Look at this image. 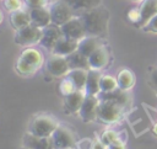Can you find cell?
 I'll list each match as a JSON object with an SVG mask.
<instances>
[{"label": "cell", "mask_w": 157, "mask_h": 149, "mask_svg": "<svg viewBox=\"0 0 157 149\" xmlns=\"http://www.w3.org/2000/svg\"><path fill=\"white\" fill-rule=\"evenodd\" d=\"M86 34L92 37H105L108 33V22H109V11L99 5L97 7H93L91 10H87L78 15Z\"/></svg>", "instance_id": "cell-1"}, {"label": "cell", "mask_w": 157, "mask_h": 149, "mask_svg": "<svg viewBox=\"0 0 157 149\" xmlns=\"http://www.w3.org/2000/svg\"><path fill=\"white\" fill-rule=\"evenodd\" d=\"M44 63L45 62L42 52H39L36 48L27 47L18 55L15 64V69L22 76H31L36 74Z\"/></svg>", "instance_id": "cell-2"}, {"label": "cell", "mask_w": 157, "mask_h": 149, "mask_svg": "<svg viewBox=\"0 0 157 149\" xmlns=\"http://www.w3.org/2000/svg\"><path fill=\"white\" fill-rule=\"evenodd\" d=\"M58 126H59V121L53 115L40 113L32 118L27 132L37 137L50 138V135L54 133Z\"/></svg>", "instance_id": "cell-3"}, {"label": "cell", "mask_w": 157, "mask_h": 149, "mask_svg": "<svg viewBox=\"0 0 157 149\" xmlns=\"http://www.w3.org/2000/svg\"><path fill=\"white\" fill-rule=\"evenodd\" d=\"M125 107L113 100H99L97 108V121L102 123H114L121 117Z\"/></svg>", "instance_id": "cell-4"}, {"label": "cell", "mask_w": 157, "mask_h": 149, "mask_svg": "<svg viewBox=\"0 0 157 149\" xmlns=\"http://www.w3.org/2000/svg\"><path fill=\"white\" fill-rule=\"evenodd\" d=\"M42 36H43V28H39L31 23L21 30H17L13 36V41L18 46L31 47L33 44L39 43L42 39Z\"/></svg>", "instance_id": "cell-5"}, {"label": "cell", "mask_w": 157, "mask_h": 149, "mask_svg": "<svg viewBox=\"0 0 157 149\" xmlns=\"http://www.w3.org/2000/svg\"><path fill=\"white\" fill-rule=\"evenodd\" d=\"M52 23L56 26H63L67 21H70L72 17H75V11L64 1V0H55L49 6Z\"/></svg>", "instance_id": "cell-6"}, {"label": "cell", "mask_w": 157, "mask_h": 149, "mask_svg": "<svg viewBox=\"0 0 157 149\" xmlns=\"http://www.w3.org/2000/svg\"><path fill=\"white\" fill-rule=\"evenodd\" d=\"M52 143L54 149H67L74 148L76 144V135L75 133L66 126L59 124L54 133L50 135Z\"/></svg>", "instance_id": "cell-7"}, {"label": "cell", "mask_w": 157, "mask_h": 149, "mask_svg": "<svg viewBox=\"0 0 157 149\" xmlns=\"http://www.w3.org/2000/svg\"><path fill=\"white\" fill-rule=\"evenodd\" d=\"M60 30H61V33L64 37L74 39V41H78V42L87 36L80 16L72 17L70 21H67L66 23L60 26Z\"/></svg>", "instance_id": "cell-8"}, {"label": "cell", "mask_w": 157, "mask_h": 149, "mask_svg": "<svg viewBox=\"0 0 157 149\" xmlns=\"http://www.w3.org/2000/svg\"><path fill=\"white\" fill-rule=\"evenodd\" d=\"M45 70L53 76L64 78L70 71V68H69V64L65 57L52 54L45 60Z\"/></svg>", "instance_id": "cell-9"}, {"label": "cell", "mask_w": 157, "mask_h": 149, "mask_svg": "<svg viewBox=\"0 0 157 149\" xmlns=\"http://www.w3.org/2000/svg\"><path fill=\"white\" fill-rule=\"evenodd\" d=\"M98 103H99V99L97 96L93 95H86L83 103L78 111V116L80 118L85 122H92L97 119V108H98Z\"/></svg>", "instance_id": "cell-10"}, {"label": "cell", "mask_w": 157, "mask_h": 149, "mask_svg": "<svg viewBox=\"0 0 157 149\" xmlns=\"http://www.w3.org/2000/svg\"><path fill=\"white\" fill-rule=\"evenodd\" d=\"M86 97V92L83 90H75L67 96H64L63 100V110L66 115H74L78 113L83 100Z\"/></svg>", "instance_id": "cell-11"}, {"label": "cell", "mask_w": 157, "mask_h": 149, "mask_svg": "<svg viewBox=\"0 0 157 149\" xmlns=\"http://www.w3.org/2000/svg\"><path fill=\"white\" fill-rule=\"evenodd\" d=\"M61 37H63V33H61L60 27L54 23H50L49 26L43 28V36H42L39 44L48 50H53L55 44L59 42Z\"/></svg>", "instance_id": "cell-12"}, {"label": "cell", "mask_w": 157, "mask_h": 149, "mask_svg": "<svg viewBox=\"0 0 157 149\" xmlns=\"http://www.w3.org/2000/svg\"><path fill=\"white\" fill-rule=\"evenodd\" d=\"M88 63H90V69L99 70V71L104 69L109 63V52L107 47L102 46L97 50H94L88 57Z\"/></svg>", "instance_id": "cell-13"}, {"label": "cell", "mask_w": 157, "mask_h": 149, "mask_svg": "<svg viewBox=\"0 0 157 149\" xmlns=\"http://www.w3.org/2000/svg\"><path fill=\"white\" fill-rule=\"evenodd\" d=\"M29 17H31V23L39 28H44L52 23L50 11H49V7L47 6L29 9Z\"/></svg>", "instance_id": "cell-14"}, {"label": "cell", "mask_w": 157, "mask_h": 149, "mask_svg": "<svg viewBox=\"0 0 157 149\" xmlns=\"http://www.w3.org/2000/svg\"><path fill=\"white\" fill-rule=\"evenodd\" d=\"M139 11H140V21L136 26L144 28L148 23V21L155 15H157V0H142Z\"/></svg>", "instance_id": "cell-15"}, {"label": "cell", "mask_w": 157, "mask_h": 149, "mask_svg": "<svg viewBox=\"0 0 157 149\" xmlns=\"http://www.w3.org/2000/svg\"><path fill=\"white\" fill-rule=\"evenodd\" d=\"M22 147L29 149H54L52 139L44 137H37L31 133H26L22 139Z\"/></svg>", "instance_id": "cell-16"}, {"label": "cell", "mask_w": 157, "mask_h": 149, "mask_svg": "<svg viewBox=\"0 0 157 149\" xmlns=\"http://www.w3.org/2000/svg\"><path fill=\"white\" fill-rule=\"evenodd\" d=\"M77 48H78V41H74V39H70L63 36L59 39V42L55 44L52 53L56 55H61V57H67L69 54L77 50Z\"/></svg>", "instance_id": "cell-17"}, {"label": "cell", "mask_w": 157, "mask_h": 149, "mask_svg": "<svg viewBox=\"0 0 157 149\" xmlns=\"http://www.w3.org/2000/svg\"><path fill=\"white\" fill-rule=\"evenodd\" d=\"M102 46H103V43H102L101 38H98V37H92V36H86L85 38H82V39L78 42V48H77V50L88 58L94 50H97V49H98L99 47H102Z\"/></svg>", "instance_id": "cell-18"}, {"label": "cell", "mask_w": 157, "mask_h": 149, "mask_svg": "<svg viewBox=\"0 0 157 149\" xmlns=\"http://www.w3.org/2000/svg\"><path fill=\"white\" fill-rule=\"evenodd\" d=\"M102 74L99 70H93L90 69L87 73V80H86V86H85V92L86 95H93L97 96L101 92L99 89V81H101Z\"/></svg>", "instance_id": "cell-19"}, {"label": "cell", "mask_w": 157, "mask_h": 149, "mask_svg": "<svg viewBox=\"0 0 157 149\" xmlns=\"http://www.w3.org/2000/svg\"><path fill=\"white\" fill-rule=\"evenodd\" d=\"M10 23L11 26L17 31L21 30L28 25H31V17H29V11L21 9L17 11H13L10 14Z\"/></svg>", "instance_id": "cell-20"}, {"label": "cell", "mask_w": 157, "mask_h": 149, "mask_svg": "<svg viewBox=\"0 0 157 149\" xmlns=\"http://www.w3.org/2000/svg\"><path fill=\"white\" fill-rule=\"evenodd\" d=\"M69 64L70 70H75V69H82V70H90V63H88V58L86 55H83L82 53H80L78 50H75L74 53L69 54L67 57H65Z\"/></svg>", "instance_id": "cell-21"}, {"label": "cell", "mask_w": 157, "mask_h": 149, "mask_svg": "<svg viewBox=\"0 0 157 149\" xmlns=\"http://www.w3.org/2000/svg\"><path fill=\"white\" fill-rule=\"evenodd\" d=\"M74 11L76 12H85L87 10H91L93 7H97L101 5L102 0H64Z\"/></svg>", "instance_id": "cell-22"}, {"label": "cell", "mask_w": 157, "mask_h": 149, "mask_svg": "<svg viewBox=\"0 0 157 149\" xmlns=\"http://www.w3.org/2000/svg\"><path fill=\"white\" fill-rule=\"evenodd\" d=\"M117 81H118V87L119 89H121L124 91H128L135 85V76L130 70L121 69L119 71L118 76H117Z\"/></svg>", "instance_id": "cell-23"}, {"label": "cell", "mask_w": 157, "mask_h": 149, "mask_svg": "<svg viewBox=\"0 0 157 149\" xmlns=\"http://www.w3.org/2000/svg\"><path fill=\"white\" fill-rule=\"evenodd\" d=\"M87 73H88V70L75 69V70H70L66 76L74 83V85L76 86L77 90H83L85 91L86 80H87Z\"/></svg>", "instance_id": "cell-24"}, {"label": "cell", "mask_w": 157, "mask_h": 149, "mask_svg": "<svg viewBox=\"0 0 157 149\" xmlns=\"http://www.w3.org/2000/svg\"><path fill=\"white\" fill-rule=\"evenodd\" d=\"M99 89L101 92H110L118 89V81L112 75H102L99 81Z\"/></svg>", "instance_id": "cell-25"}, {"label": "cell", "mask_w": 157, "mask_h": 149, "mask_svg": "<svg viewBox=\"0 0 157 149\" xmlns=\"http://www.w3.org/2000/svg\"><path fill=\"white\" fill-rule=\"evenodd\" d=\"M75 90H77V89H76V86L74 85V83H72L67 76H64V78L61 79L60 84H59V91H60V94H61L63 96H67V95H70L71 92H74Z\"/></svg>", "instance_id": "cell-26"}, {"label": "cell", "mask_w": 157, "mask_h": 149, "mask_svg": "<svg viewBox=\"0 0 157 149\" xmlns=\"http://www.w3.org/2000/svg\"><path fill=\"white\" fill-rule=\"evenodd\" d=\"M118 140H119L118 133L114 132V131H112V129L105 131V132L101 135V142H102L105 147H108V145H110L112 143H115V142H118Z\"/></svg>", "instance_id": "cell-27"}, {"label": "cell", "mask_w": 157, "mask_h": 149, "mask_svg": "<svg viewBox=\"0 0 157 149\" xmlns=\"http://www.w3.org/2000/svg\"><path fill=\"white\" fill-rule=\"evenodd\" d=\"M23 6L21 0H4V7L6 11H9L10 14L17 10H21Z\"/></svg>", "instance_id": "cell-28"}, {"label": "cell", "mask_w": 157, "mask_h": 149, "mask_svg": "<svg viewBox=\"0 0 157 149\" xmlns=\"http://www.w3.org/2000/svg\"><path fill=\"white\" fill-rule=\"evenodd\" d=\"M28 9H37V7H44L48 4V0H25Z\"/></svg>", "instance_id": "cell-29"}, {"label": "cell", "mask_w": 157, "mask_h": 149, "mask_svg": "<svg viewBox=\"0 0 157 149\" xmlns=\"http://www.w3.org/2000/svg\"><path fill=\"white\" fill-rule=\"evenodd\" d=\"M144 30L147 31V32H155V33H157V15H155L148 21V23L144 27Z\"/></svg>", "instance_id": "cell-30"}, {"label": "cell", "mask_w": 157, "mask_h": 149, "mask_svg": "<svg viewBox=\"0 0 157 149\" xmlns=\"http://www.w3.org/2000/svg\"><path fill=\"white\" fill-rule=\"evenodd\" d=\"M128 17H129V20H130L132 23L137 25L139 21H140V11H139V9H132V10H130L129 14H128Z\"/></svg>", "instance_id": "cell-31"}, {"label": "cell", "mask_w": 157, "mask_h": 149, "mask_svg": "<svg viewBox=\"0 0 157 149\" xmlns=\"http://www.w3.org/2000/svg\"><path fill=\"white\" fill-rule=\"evenodd\" d=\"M93 144L94 143H92L91 142V139H82V140H80L78 143H77V148L78 149H92L93 148Z\"/></svg>", "instance_id": "cell-32"}, {"label": "cell", "mask_w": 157, "mask_h": 149, "mask_svg": "<svg viewBox=\"0 0 157 149\" xmlns=\"http://www.w3.org/2000/svg\"><path fill=\"white\" fill-rule=\"evenodd\" d=\"M150 81L151 84L157 89V68H153L151 74H150Z\"/></svg>", "instance_id": "cell-33"}, {"label": "cell", "mask_w": 157, "mask_h": 149, "mask_svg": "<svg viewBox=\"0 0 157 149\" xmlns=\"http://www.w3.org/2000/svg\"><path fill=\"white\" fill-rule=\"evenodd\" d=\"M107 149H125V145L123 144V142L118 140V142L112 143L110 145H108V147H107Z\"/></svg>", "instance_id": "cell-34"}, {"label": "cell", "mask_w": 157, "mask_h": 149, "mask_svg": "<svg viewBox=\"0 0 157 149\" xmlns=\"http://www.w3.org/2000/svg\"><path fill=\"white\" fill-rule=\"evenodd\" d=\"M152 132H153V134H155V135H157V123L153 126V129H152Z\"/></svg>", "instance_id": "cell-35"}, {"label": "cell", "mask_w": 157, "mask_h": 149, "mask_svg": "<svg viewBox=\"0 0 157 149\" xmlns=\"http://www.w3.org/2000/svg\"><path fill=\"white\" fill-rule=\"evenodd\" d=\"M2 18H4V16H2V12L0 11V23L2 22Z\"/></svg>", "instance_id": "cell-36"}, {"label": "cell", "mask_w": 157, "mask_h": 149, "mask_svg": "<svg viewBox=\"0 0 157 149\" xmlns=\"http://www.w3.org/2000/svg\"><path fill=\"white\" fill-rule=\"evenodd\" d=\"M22 149H29V148H26V147H22Z\"/></svg>", "instance_id": "cell-37"}, {"label": "cell", "mask_w": 157, "mask_h": 149, "mask_svg": "<svg viewBox=\"0 0 157 149\" xmlns=\"http://www.w3.org/2000/svg\"><path fill=\"white\" fill-rule=\"evenodd\" d=\"M67 149H72V148H67Z\"/></svg>", "instance_id": "cell-38"}, {"label": "cell", "mask_w": 157, "mask_h": 149, "mask_svg": "<svg viewBox=\"0 0 157 149\" xmlns=\"http://www.w3.org/2000/svg\"><path fill=\"white\" fill-rule=\"evenodd\" d=\"M1 1H4V0H1Z\"/></svg>", "instance_id": "cell-39"}]
</instances>
